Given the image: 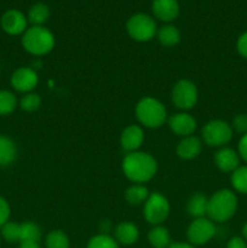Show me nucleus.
I'll use <instances>...</instances> for the list:
<instances>
[{
	"label": "nucleus",
	"instance_id": "obj_1",
	"mask_svg": "<svg viewBox=\"0 0 247 248\" xmlns=\"http://www.w3.org/2000/svg\"><path fill=\"white\" fill-rule=\"evenodd\" d=\"M157 170L156 161L147 153H128L123 161L124 174L133 183H145L155 176Z\"/></svg>",
	"mask_w": 247,
	"mask_h": 248
},
{
	"label": "nucleus",
	"instance_id": "obj_2",
	"mask_svg": "<svg viewBox=\"0 0 247 248\" xmlns=\"http://www.w3.org/2000/svg\"><path fill=\"white\" fill-rule=\"evenodd\" d=\"M237 210V198L232 190L222 189L208 199L207 217L212 222L223 223L229 220Z\"/></svg>",
	"mask_w": 247,
	"mask_h": 248
},
{
	"label": "nucleus",
	"instance_id": "obj_3",
	"mask_svg": "<svg viewBox=\"0 0 247 248\" xmlns=\"http://www.w3.org/2000/svg\"><path fill=\"white\" fill-rule=\"evenodd\" d=\"M22 45L27 52L34 56H43L53 48L55 36L45 27L33 26L23 33Z\"/></svg>",
	"mask_w": 247,
	"mask_h": 248
},
{
	"label": "nucleus",
	"instance_id": "obj_4",
	"mask_svg": "<svg viewBox=\"0 0 247 248\" xmlns=\"http://www.w3.org/2000/svg\"><path fill=\"white\" fill-rule=\"evenodd\" d=\"M136 116L142 125L156 128L164 125L167 119V111L161 102L152 97H145L136 106Z\"/></svg>",
	"mask_w": 247,
	"mask_h": 248
},
{
	"label": "nucleus",
	"instance_id": "obj_5",
	"mask_svg": "<svg viewBox=\"0 0 247 248\" xmlns=\"http://www.w3.org/2000/svg\"><path fill=\"white\" fill-rule=\"evenodd\" d=\"M127 33L133 40L149 41L157 33L156 23L150 16L145 14H137L130 17L126 24Z\"/></svg>",
	"mask_w": 247,
	"mask_h": 248
},
{
	"label": "nucleus",
	"instance_id": "obj_6",
	"mask_svg": "<svg viewBox=\"0 0 247 248\" xmlns=\"http://www.w3.org/2000/svg\"><path fill=\"white\" fill-rule=\"evenodd\" d=\"M232 138V128L223 120L208 121L202 128V140L210 147H223Z\"/></svg>",
	"mask_w": 247,
	"mask_h": 248
},
{
	"label": "nucleus",
	"instance_id": "obj_7",
	"mask_svg": "<svg viewBox=\"0 0 247 248\" xmlns=\"http://www.w3.org/2000/svg\"><path fill=\"white\" fill-rule=\"evenodd\" d=\"M170 213V203L160 193L150 194L144 202V218L148 223L160 225L166 220Z\"/></svg>",
	"mask_w": 247,
	"mask_h": 248
},
{
	"label": "nucleus",
	"instance_id": "obj_8",
	"mask_svg": "<svg viewBox=\"0 0 247 248\" xmlns=\"http://www.w3.org/2000/svg\"><path fill=\"white\" fill-rule=\"evenodd\" d=\"M172 102L179 109L189 110L198 102V90L189 80H179L172 90Z\"/></svg>",
	"mask_w": 247,
	"mask_h": 248
},
{
	"label": "nucleus",
	"instance_id": "obj_9",
	"mask_svg": "<svg viewBox=\"0 0 247 248\" xmlns=\"http://www.w3.org/2000/svg\"><path fill=\"white\" fill-rule=\"evenodd\" d=\"M216 235V225L210 218H196L191 224L189 225L186 230V236H188L190 245H205Z\"/></svg>",
	"mask_w": 247,
	"mask_h": 248
},
{
	"label": "nucleus",
	"instance_id": "obj_10",
	"mask_svg": "<svg viewBox=\"0 0 247 248\" xmlns=\"http://www.w3.org/2000/svg\"><path fill=\"white\" fill-rule=\"evenodd\" d=\"M39 78L35 70L31 68L21 67L15 70L11 77V85L16 91L29 93L38 85Z\"/></svg>",
	"mask_w": 247,
	"mask_h": 248
},
{
	"label": "nucleus",
	"instance_id": "obj_11",
	"mask_svg": "<svg viewBox=\"0 0 247 248\" xmlns=\"http://www.w3.org/2000/svg\"><path fill=\"white\" fill-rule=\"evenodd\" d=\"M1 28L9 35H19L27 31V18L18 10H9L1 17Z\"/></svg>",
	"mask_w": 247,
	"mask_h": 248
},
{
	"label": "nucleus",
	"instance_id": "obj_12",
	"mask_svg": "<svg viewBox=\"0 0 247 248\" xmlns=\"http://www.w3.org/2000/svg\"><path fill=\"white\" fill-rule=\"evenodd\" d=\"M169 126L172 132L177 136L188 137L191 136L196 130V121L191 115L186 113H178L172 115L169 119Z\"/></svg>",
	"mask_w": 247,
	"mask_h": 248
},
{
	"label": "nucleus",
	"instance_id": "obj_13",
	"mask_svg": "<svg viewBox=\"0 0 247 248\" xmlns=\"http://www.w3.org/2000/svg\"><path fill=\"white\" fill-rule=\"evenodd\" d=\"M152 7L155 17L164 22L173 21L179 14V5L177 0H154Z\"/></svg>",
	"mask_w": 247,
	"mask_h": 248
},
{
	"label": "nucleus",
	"instance_id": "obj_14",
	"mask_svg": "<svg viewBox=\"0 0 247 248\" xmlns=\"http://www.w3.org/2000/svg\"><path fill=\"white\" fill-rule=\"evenodd\" d=\"M144 140V132L137 125H131L123 131L120 137V144L127 152H136Z\"/></svg>",
	"mask_w": 247,
	"mask_h": 248
},
{
	"label": "nucleus",
	"instance_id": "obj_15",
	"mask_svg": "<svg viewBox=\"0 0 247 248\" xmlns=\"http://www.w3.org/2000/svg\"><path fill=\"white\" fill-rule=\"evenodd\" d=\"M215 162L223 172H234L240 167V155L232 148H222L216 153Z\"/></svg>",
	"mask_w": 247,
	"mask_h": 248
},
{
	"label": "nucleus",
	"instance_id": "obj_16",
	"mask_svg": "<svg viewBox=\"0 0 247 248\" xmlns=\"http://www.w3.org/2000/svg\"><path fill=\"white\" fill-rule=\"evenodd\" d=\"M201 152V142L199 138L194 137V136H188L184 137L181 142L178 143L177 147V155L181 159L184 160H191L195 159Z\"/></svg>",
	"mask_w": 247,
	"mask_h": 248
},
{
	"label": "nucleus",
	"instance_id": "obj_17",
	"mask_svg": "<svg viewBox=\"0 0 247 248\" xmlns=\"http://www.w3.org/2000/svg\"><path fill=\"white\" fill-rule=\"evenodd\" d=\"M115 239L116 242H120L121 245H133L139 237V232L138 228L136 227L133 223L125 222L120 223L118 227L115 228Z\"/></svg>",
	"mask_w": 247,
	"mask_h": 248
},
{
	"label": "nucleus",
	"instance_id": "obj_18",
	"mask_svg": "<svg viewBox=\"0 0 247 248\" xmlns=\"http://www.w3.org/2000/svg\"><path fill=\"white\" fill-rule=\"evenodd\" d=\"M207 208H208V199L207 196L203 194L198 193L195 195L191 196L186 205V211H188L189 216L196 218H202L207 216Z\"/></svg>",
	"mask_w": 247,
	"mask_h": 248
},
{
	"label": "nucleus",
	"instance_id": "obj_19",
	"mask_svg": "<svg viewBox=\"0 0 247 248\" xmlns=\"http://www.w3.org/2000/svg\"><path fill=\"white\" fill-rule=\"evenodd\" d=\"M17 156V148L14 140L6 136H0V166L12 164Z\"/></svg>",
	"mask_w": 247,
	"mask_h": 248
},
{
	"label": "nucleus",
	"instance_id": "obj_20",
	"mask_svg": "<svg viewBox=\"0 0 247 248\" xmlns=\"http://www.w3.org/2000/svg\"><path fill=\"white\" fill-rule=\"evenodd\" d=\"M148 240L154 248H167L171 245V237L166 228L156 225L148 234Z\"/></svg>",
	"mask_w": 247,
	"mask_h": 248
},
{
	"label": "nucleus",
	"instance_id": "obj_21",
	"mask_svg": "<svg viewBox=\"0 0 247 248\" xmlns=\"http://www.w3.org/2000/svg\"><path fill=\"white\" fill-rule=\"evenodd\" d=\"M156 34L160 44L166 47H173L181 41V33L174 26H164L157 31Z\"/></svg>",
	"mask_w": 247,
	"mask_h": 248
},
{
	"label": "nucleus",
	"instance_id": "obj_22",
	"mask_svg": "<svg viewBox=\"0 0 247 248\" xmlns=\"http://www.w3.org/2000/svg\"><path fill=\"white\" fill-rule=\"evenodd\" d=\"M149 191L142 184H135V186H130L125 193V199L130 205L138 206L140 203L145 202L147 199L149 198Z\"/></svg>",
	"mask_w": 247,
	"mask_h": 248
},
{
	"label": "nucleus",
	"instance_id": "obj_23",
	"mask_svg": "<svg viewBox=\"0 0 247 248\" xmlns=\"http://www.w3.org/2000/svg\"><path fill=\"white\" fill-rule=\"evenodd\" d=\"M48 17H50V9H48L47 5L43 4V2L34 4L29 9L28 21L33 26H43L47 21Z\"/></svg>",
	"mask_w": 247,
	"mask_h": 248
},
{
	"label": "nucleus",
	"instance_id": "obj_24",
	"mask_svg": "<svg viewBox=\"0 0 247 248\" xmlns=\"http://www.w3.org/2000/svg\"><path fill=\"white\" fill-rule=\"evenodd\" d=\"M17 107V98L12 92L1 90L0 91V115H10Z\"/></svg>",
	"mask_w": 247,
	"mask_h": 248
},
{
	"label": "nucleus",
	"instance_id": "obj_25",
	"mask_svg": "<svg viewBox=\"0 0 247 248\" xmlns=\"http://www.w3.org/2000/svg\"><path fill=\"white\" fill-rule=\"evenodd\" d=\"M232 184L237 193L247 194V166H240L232 172Z\"/></svg>",
	"mask_w": 247,
	"mask_h": 248
},
{
	"label": "nucleus",
	"instance_id": "obj_26",
	"mask_svg": "<svg viewBox=\"0 0 247 248\" xmlns=\"http://www.w3.org/2000/svg\"><path fill=\"white\" fill-rule=\"evenodd\" d=\"M0 235L7 242L21 241V224L14 222H7L0 228Z\"/></svg>",
	"mask_w": 247,
	"mask_h": 248
},
{
	"label": "nucleus",
	"instance_id": "obj_27",
	"mask_svg": "<svg viewBox=\"0 0 247 248\" xmlns=\"http://www.w3.org/2000/svg\"><path fill=\"white\" fill-rule=\"evenodd\" d=\"M41 237V230L35 223L26 222L21 224V241L38 242Z\"/></svg>",
	"mask_w": 247,
	"mask_h": 248
},
{
	"label": "nucleus",
	"instance_id": "obj_28",
	"mask_svg": "<svg viewBox=\"0 0 247 248\" xmlns=\"http://www.w3.org/2000/svg\"><path fill=\"white\" fill-rule=\"evenodd\" d=\"M47 248H69V239L61 230H53L46 237Z\"/></svg>",
	"mask_w": 247,
	"mask_h": 248
},
{
	"label": "nucleus",
	"instance_id": "obj_29",
	"mask_svg": "<svg viewBox=\"0 0 247 248\" xmlns=\"http://www.w3.org/2000/svg\"><path fill=\"white\" fill-rule=\"evenodd\" d=\"M87 248H119L118 242L107 234L97 235L90 240Z\"/></svg>",
	"mask_w": 247,
	"mask_h": 248
},
{
	"label": "nucleus",
	"instance_id": "obj_30",
	"mask_svg": "<svg viewBox=\"0 0 247 248\" xmlns=\"http://www.w3.org/2000/svg\"><path fill=\"white\" fill-rule=\"evenodd\" d=\"M41 106V98L39 94L36 93H27L26 96L22 97L21 102H19V107L23 109L24 111H35L40 108Z\"/></svg>",
	"mask_w": 247,
	"mask_h": 248
},
{
	"label": "nucleus",
	"instance_id": "obj_31",
	"mask_svg": "<svg viewBox=\"0 0 247 248\" xmlns=\"http://www.w3.org/2000/svg\"><path fill=\"white\" fill-rule=\"evenodd\" d=\"M242 136L247 133V114H237L232 120V127Z\"/></svg>",
	"mask_w": 247,
	"mask_h": 248
},
{
	"label": "nucleus",
	"instance_id": "obj_32",
	"mask_svg": "<svg viewBox=\"0 0 247 248\" xmlns=\"http://www.w3.org/2000/svg\"><path fill=\"white\" fill-rule=\"evenodd\" d=\"M10 215H11V208L9 202L2 196H0V228L9 222Z\"/></svg>",
	"mask_w": 247,
	"mask_h": 248
},
{
	"label": "nucleus",
	"instance_id": "obj_33",
	"mask_svg": "<svg viewBox=\"0 0 247 248\" xmlns=\"http://www.w3.org/2000/svg\"><path fill=\"white\" fill-rule=\"evenodd\" d=\"M236 48L237 52H239L242 57L247 58V31H245V33L237 39Z\"/></svg>",
	"mask_w": 247,
	"mask_h": 248
},
{
	"label": "nucleus",
	"instance_id": "obj_34",
	"mask_svg": "<svg viewBox=\"0 0 247 248\" xmlns=\"http://www.w3.org/2000/svg\"><path fill=\"white\" fill-rule=\"evenodd\" d=\"M227 248H247V241L244 237L235 236L229 240Z\"/></svg>",
	"mask_w": 247,
	"mask_h": 248
},
{
	"label": "nucleus",
	"instance_id": "obj_35",
	"mask_svg": "<svg viewBox=\"0 0 247 248\" xmlns=\"http://www.w3.org/2000/svg\"><path fill=\"white\" fill-rule=\"evenodd\" d=\"M239 155L244 161L247 162V133L242 136L239 142Z\"/></svg>",
	"mask_w": 247,
	"mask_h": 248
},
{
	"label": "nucleus",
	"instance_id": "obj_36",
	"mask_svg": "<svg viewBox=\"0 0 247 248\" xmlns=\"http://www.w3.org/2000/svg\"><path fill=\"white\" fill-rule=\"evenodd\" d=\"M19 248H40V246L35 241H22L19 242Z\"/></svg>",
	"mask_w": 247,
	"mask_h": 248
},
{
	"label": "nucleus",
	"instance_id": "obj_37",
	"mask_svg": "<svg viewBox=\"0 0 247 248\" xmlns=\"http://www.w3.org/2000/svg\"><path fill=\"white\" fill-rule=\"evenodd\" d=\"M167 248H195L190 244H182V242H176V244H171Z\"/></svg>",
	"mask_w": 247,
	"mask_h": 248
},
{
	"label": "nucleus",
	"instance_id": "obj_38",
	"mask_svg": "<svg viewBox=\"0 0 247 248\" xmlns=\"http://www.w3.org/2000/svg\"><path fill=\"white\" fill-rule=\"evenodd\" d=\"M242 236H244V239L247 241V223L244 225V228H242Z\"/></svg>",
	"mask_w": 247,
	"mask_h": 248
},
{
	"label": "nucleus",
	"instance_id": "obj_39",
	"mask_svg": "<svg viewBox=\"0 0 247 248\" xmlns=\"http://www.w3.org/2000/svg\"><path fill=\"white\" fill-rule=\"evenodd\" d=\"M0 244H1V235H0Z\"/></svg>",
	"mask_w": 247,
	"mask_h": 248
}]
</instances>
